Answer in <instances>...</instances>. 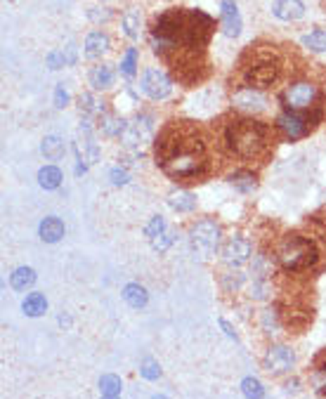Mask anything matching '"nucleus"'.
<instances>
[{"label": "nucleus", "mask_w": 326, "mask_h": 399, "mask_svg": "<svg viewBox=\"0 0 326 399\" xmlns=\"http://www.w3.org/2000/svg\"><path fill=\"white\" fill-rule=\"evenodd\" d=\"M227 142L239 156H258L267 142V128L256 121H234L227 128Z\"/></svg>", "instance_id": "obj_1"}, {"label": "nucleus", "mask_w": 326, "mask_h": 399, "mask_svg": "<svg viewBox=\"0 0 326 399\" xmlns=\"http://www.w3.org/2000/svg\"><path fill=\"white\" fill-rule=\"evenodd\" d=\"M279 263L291 272L307 269L317 263V248L303 236H289L279 248Z\"/></svg>", "instance_id": "obj_2"}, {"label": "nucleus", "mask_w": 326, "mask_h": 399, "mask_svg": "<svg viewBox=\"0 0 326 399\" xmlns=\"http://www.w3.org/2000/svg\"><path fill=\"white\" fill-rule=\"evenodd\" d=\"M161 168L173 177H192L201 173L203 168V149H194V152H180L173 156L159 161Z\"/></svg>", "instance_id": "obj_3"}, {"label": "nucleus", "mask_w": 326, "mask_h": 399, "mask_svg": "<svg viewBox=\"0 0 326 399\" xmlns=\"http://www.w3.org/2000/svg\"><path fill=\"white\" fill-rule=\"evenodd\" d=\"M190 239H192V246L194 251L198 253L201 258H211L220 246V227L211 223V220H201L192 227L190 232Z\"/></svg>", "instance_id": "obj_4"}, {"label": "nucleus", "mask_w": 326, "mask_h": 399, "mask_svg": "<svg viewBox=\"0 0 326 399\" xmlns=\"http://www.w3.org/2000/svg\"><path fill=\"white\" fill-rule=\"evenodd\" d=\"M154 140V121L149 116H135L128 125H125L121 142L125 149H142Z\"/></svg>", "instance_id": "obj_5"}, {"label": "nucleus", "mask_w": 326, "mask_h": 399, "mask_svg": "<svg viewBox=\"0 0 326 399\" xmlns=\"http://www.w3.org/2000/svg\"><path fill=\"white\" fill-rule=\"evenodd\" d=\"M140 88L149 99H156L159 102V99H165L173 92V81H170L161 69H147L145 74H142Z\"/></svg>", "instance_id": "obj_6"}, {"label": "nucleus", "mask_w": 326, "mask_h": 399, "mask_svg": "<svg viewBox=\"0 0 326 399\" xmlns=\"http://www.w3.org/2000/svg\"><path fill=\"white\" fill-rule=\"evenodd\" d=\"M296 364V354L294 350H289L286 345H272L267 350L263 359V367L267 374L272 376H279V374H286V371H291Z\"/></svg>", "instance_id": "obj_7"}, {"label": "nucleus", "mask_w": 326, "mask_h": 399, "mask_svg": "<svg viewBox=\"0 0 326 399\" xmlns=\"http://www.w3.org/2000/svg\"><path fill=\"white\" fill-rule=\"evenodd\" d=\"M81 132H83V137L76 140V156H79V161H81L79 173H81V170H85V165H90V163H95V161H99V147H97V142L92 140L88 121H83V123H81Z\"/></svg>", "instance_id": "obj_8"}, {"label": "nucleus", "mask_w": 326, "mask_h": 399, "mask_svg": "<svg viewBox=\"0 0 326 399\" xmlns=\"http://www.w3.org/2000/svg\"><path fill=\"white\" fill-rule=\"evenodd\" d=\"M314 97H317V88L312 83H294V85L286 90L284 102L289 104L291 109H307L312 107Z\"/></svg>", "instance_id": "obj_9"}, {"label": "nucleus", "mask_w": 326, "mask_h": 399, "mask_svg": "<svg viewBox=\"0 0 326 399\" xmlns=\"http://www.w3.org/2000/svg\"><path fill=\"white\" fill-rule=\"evenodd\" d=\"M248 258H251V241L244 239V236H232V239L225 243L223 260L230 265V267H239V265H244Z\"/></svg>", "instance_id": "obj_10"}, {"label": "nucleus", "mask_w": 326, "mask_h": 399, "mask_svg": "<svg viewBox=\"0 0 326 399\" xmlns=\"http://www.w3.org/2000/svg\"><path fill=\"white\" fill-rule=\"evenodd\" d=\"M232 104H234L236 109H241V112L261 114L267 102H265V97L258 90H253V88H241V90H236L234 95H232Z\"/></svg>", "instance_id": "obj_11"}, {"label": "nucleus", "mask_w": 326, "mask_h": 399, "mask_svg": "<svg viewBox=\"0 0 326 399\" xmlns=\"http://www.w3.org/2000/svg\"><path fill=\"white\" fill-rule=\"evenodd\" d=\"M223 33L230 38H236L241 33V14L234 0H223Z\"/></svg>", "instance_id": "obj_12"}, {"label": "nucleus", "mask_w": 326, "mask_h": 399, "mask_svg": "<svg viewBox=\"0 0 326 399\" xmlns=\"http://www.w3.org/2000/svg\"><path fill=\"white\" fill-rule=\"evenodd\" d=\"M279 76V66L277 62H261L256 64L251 71H248V81L258 88H265V85H272Z\"/></svg>", "instance_id": "obj_13"}, {"label": "nucleus", "mask_w": 326, "mask_h": 399, "mask_svg": "<svg viewBox=\"0 0 326 399\" xmlns=\"http://www.w3.org/2000/svg\"><path fill=\"white\" fill-rule=\"evenodd\" d=\"M279 128L291 137V140H298V137L307 135L310 130V119H303L298 114H284L279 116Z\"/></svg>", "instance_id": "obj_14"}, {"label": "nucleus", "mask_w": 326, "mask_h": 399, "mask_svg": "<svg viewBox=\"0 0 326 399\" xmlns=\"http://www.w3.org/2000/svg\"><path fill=\"white\" fill-rule=\"evenodd\" d=\"M272 12L281 21H296L305 14V5H303V0H277Z\"/></svg>", "instance_id": "obj_15"}, {"label": "nucleus", "mask_w": 326, "mask_h": 399, "mask_svg": "<svg viewBox=\"0 0 326 399\" xmlns=\"http://www.w3.org/2000/svg\"><path fill=\"white\" fill-rule=\"evenodd\" d=\"M83 48H85L88 59H99L109 50V36L102 31H92L90 36L85 38V45Z\"/></svg>", "instance_id": "obj_16"}, {"label": "nucleus", "mask_w": 326, "mask_h": 399, "mask_svg": "<svg viewBox=\"0 0 326 399\" xmlns=\"http://www.w3.org/2000/svg\"><path fill=\"white\" fill-rule=\"evenodd\" d=\"M38 234L45 243H57L64 236V223L59 218H45L38 227Z\"/></svg>", "instance_id": "obj_17"}, {"label": "nucleus", "mask_w": 326, "mask_h": 399, "mask_svg": "<svg viewBox=\"0 0 326 399\" xmlns=\"http://www.w3.org/2000/svg\"><path fill=\"white\" fill-rule=\"evenodd\" d=\"M168 206L178 213H190V210L196 208V196L190 192H173L168 196Z\"/></svg>", "instance_id": "obj_18"}, {"label": "nucleus", "mask_w": 326, "mask_h": 399, "mask_svg": "<svg viewBox=\"0 0 326 399\" xmlns=\"http://www.w3.org/2000/svg\"><path fill=\"white\" fill-rule=\"evenodd\" d=\"M21 309H24L26 317H41V314H45V309H48L45 296H43V293H29L26 300L21 303Z\"/></svg>", "instance_id": "obj_19"}, {"label": "nucleus", "mask_w": 326, "mask_h": 399, "mask_svg": "<svg viewBox=\"0 0 326 399\" xmlns=\"http://www.w3.org/2000/svg\"><path fill=\"white\" fill-rule=\"evenodd\" d=\"M90 85L95 88V90H109V88L114 85V71L104 64L95 66V69L90 71Z\"/></svg>", "instance_id": "obj_20"}, {"label": "nucleus", "mask_w": 326, "mask_h": 399, "mask_svg": "<svg viewBox=\"0 0 326 399\" xmlns=\"http://www.w3.org/2000/svg\"><path fill=\"white\" fill-rule=\"evenodd\" d=\"M10 284H12L14 291H26V288L36 284V272L31 267H17L10 276Z\"/></svg>", "instance_id": "obj_21"}, {"label": "nucleus", "mask_w": 326, "mask_h": 399, "mask_svg": "<svg viewBox=\"0 0 326 399\" xmlns=\"http://www.w3.org/2000/svg\"><path fill=\"white\" fill-rule=\"evenodd\" d=\"M123 298H125V303H128L130 307H135V309L145 307L147 300H149L145 286H140V284H128V286H125L123 288Z\"/></svg>", "instance_id": "obj_22"}, {"label": "nucleus", "mask_w": 326, "mask_h": 399, "mask_svg": "<svg viewBox=\"0 0 326 399\" xmlns=\"http://www.w3.org/2000/svg\"><path fill=\"white\" fill-rule=\"evenodd\" d=\"M41 152H43V156L50 161H59L64 156V142L59 140L57 135H48L41 144Z\"/></svg>", "instance_id": "obj_23"}, {"label": "nucleus", "mask_w": 326, "mask_h": 399, "mask_svg": "<svg viewBox=\"0 0 326 399\" xmlns=\"http://www.w3.org/2000/svg\"><path fill=\"white\" fill-rule=\"evenodd\" d=\"M38 185H41L43 190H57V187L62 185V173H59V168H54V165L41 168V173H38Z\"/></svg>", "instance_id": "obj_24"}, {"label": "nucleus", "mask_w": 326, "mask_h": 399, "mask_svg": "<svg viewBox=\"0 0 326 399\" xmlns=\"http://www.w3.org/2000/svg\"><path fill=\"white\" fill-rule=\"evenodd\" d=\"M121 387H123V383H121L119 376L107 374L99 378V392H102V397H119Z\"/></svg>", "instance_id": "obj_25"}, {"label": "nucleus", "mask_w": 326, "mask_h": 399, "mask_svg": "<svg viewBox=\"0 0 326 399\" xmlns=\"http://www.w3.org/2000/svg\"><path fill=\"white\" fill-rule=\"evenodd\" d=\"M300 43L305 48H310L312 52H326V31L319 29V31L305 33V36L300 38Z\"/></svg>", "instance_id": "obj_26"}, {"label": "nucleus", "mask_w": 326, "mask_h": 399, "mask_svg": "<svg viewBox=\"0 0 326 399\" xmlns=\"http://www.w3.org/2000/svg\"><path fill=\"white\" fill-rule=\"evenodd\" d=\"M125 125H128V123H125L123 119H116V116H104V119H102V132L107 137L123 135Z\"/></svg>", "instance_id": "obj_27"}, {"label": "nucleus", "mask_w": 326, "mask_h": 399, "mask_svg": "<svg viewBox=\"0 0 326 399\" xmlns=\"http://www.w3.org/2000/svg\"><path fill=\"white\" fill-rule=\"evenodd\" d=\"M230 182L239 192H253V190H256V177H253V173H246V170H241V173H234V175L230 177Z\"/></svg>", "instance_id": "obj_28"}, {"label": "nucleus", "mask_w": 326, "mask_h": 399, "mask_svg": "<svg viewBox=\"0 0 326 399\" xmlns=\"http://www.w3.org/2000/svg\"><path fill=\"white\" fill-rule=\"evenodd\" d=\"M79 107H81V112L83 114H88V116H92V114H102L104 112V107H102V102H99L97 97H92L90 92H85V95H81L79 97Z\"/></svg>", "instance_id": "obj_29"}, {"label": "nucleus", "mask_w": 326, "mask_h": 399, "mask_svg": "<svg viewBox=\"0 0 326 399\" xmlns=\"http://www.w3.org/2000/svg\"><path fill=\"white\" fill-rule=\"evenodd\" d=\"M121 26H123V33L128 38L140 36V14L137 12H125L123 19H121Z\"/></svg>", "instance_id": "obj_30"}, {"label": "nucleus", "mask_w": 326, "mask_h": 399, "mask_svg": "<svg viewBox=\"0 0 326 399\" xmlns=\"http://www.w3.org/2000/svg\"><path fill=\"white\" fill-rule=\"evenodd\" d=\"M175 239H178V234H175L173 229H168V227H165V229L161 232V234H159V236H154V239H152V246L156 248L159 253H163V251H168V248L173 246Z\"/></svg>", "instance_id": "obj_31"}, {"label": "nucleus", "mask_w": 326, "mask_h": 399, "mask_svg": "<svg viewBox=\"0 0 326 399\" xmlns=\"http://www.w3.org/2000/svg\"><path fill=\"white\" fill-rule=\"evenodd\" d=\"M135 66H137V50L135 48H128V52L123 54V59H121V71H123V76H135Z\"/></svg>", "instance_id": "obj_32"}, {"label": "nucleus", "mask_w": 326, "mask_h": 399, "mask_svg": "<svg viewBox=\"0 0 326 399\" xmlns=\"http://www.w3.org/2000/svg\"><path fill=\"white\" fill-rule=\"evenodd\" d=\"M165 227H168V225H165V220L161 218V215H154V218L149 220V225L145 227V236H147L149 241H152L154 236H159V234H161V232L165 229Z\"/></svg>", "instance_id": "obj_33"}, {"label": "nucleus", "mask_w": 326, "mask_h": 399, "mask_svg": "<svg viewBox=\"0 0 326 399\" xmlns=\"http://www.w3.org/2000/svg\"><path fill=\"white\" fill-rule=\"evenodd\" d=\"M310 380H312V387H314V392H317V395H326V364L312 371V378Z\"/></svg>", "instance_id": "obj_34"}, {"label": "nucleus", "mask_w": 326, "mask_h": 399, "mask_svg": "<svg viewBox=\"0 0 326 399\" xmlns=\"http://www.w3.org/2000/svg\"><path fill=\"white\" fill-rule=\"evenodd\" d=\"M241 392H244L246 397H263L265 395L263 385L258 383L256 378H244L241 380Z\"/></svg>", "instance_id": "obj_35"}, {"label": "nucleus", "mask_w": 326, "mask_h": 399, "mask_svg": "<svg viewBox=\"0 0 326 399\" xmlns=\"http://www.w3.org/2000/svg\"><path fill=\"white\" fill-rule=\"evenodd\" d=\"M140 374H142V378H147V380H159V376H161V369H159L156 362L147 359V362L140 367Z\"/></svg>", "instance_id": "obj_36"}, {"label": "nucleus", "mask_w": 326, "mask_h": 399, "mask_svg": "<svg viewBox=\"0 0 326 399\" xmlns=\"http://www.w3.org/2000/svg\"><path fill=\"white\" fill-rule=\"evenodd\" d=\"M263 329L267 331V334H277V329H279L277 312H272V309H267V312L263 314Z\"/></svg>", "instance_id": "obj_37"}, {"label": "nucleus", "mask_w": 326, "mask_h": 399, "mask_svg": "<svg viewBox=\"0 0 326 399\" xmlns=\"http://www.w3.org/2000/svg\"><path fill=\"white\" fill-rule=\"evenodd\" d=\"M109 180H112L116 187H121V185H128L130 175L125 173V170H121V168H112V170H109Z\"/></svg>", "instance_id": "obj_38"}, {"label": "nucleus", "mask_w": 326, "mask_h": 399, "mask_svg": "<svg viewBox=\"0 0 326 399\" xmlns=\"http://www.w3.org/2000/svg\"><path fill=\"white\" fill-rule=\"evenodd\" d=\"M48 64H50V69H62V66L66 64V59H64V52H50L48 54Z\"/></svg>", "instance_id": "obj_39"}, {"label": "nucleus", "mask_w": 326, "mask_h": 399, "mask_svg": "<svg viewBox=\"0 0 326 399\" xmlns=\"http://www.w3.org/2000/svg\"><path fill=\"white\" fill-rule=\"evenodd\" d=\"M88 17H90L92 21H107L109 17H112V12H109V10H104V8H90Z\"/></svg>", "instance_id": "obj_40"}, {"label": "nucleus", "mask_w": 326, "mask_h": 399, "mask_svg": "<svg viewBox=\"0 0 326 399\" xmlns=\"http://www.w3.org/2000/svg\"><path fill=\"white\" fill-rule=\"evenodd\" d=\"M66 102H69V95H66V90L62 85H57V90H54V107L64 109Z\"/></svg>", "instance_id": "obj_41"}, {"label": "nucleus", "mask_w": 326, "mask_h": 399, "mask_svg": "<svg viewBox=\"0 0 326 399\" xmlns=\"http://www.w3.org/2000/svg\"><path fill=\"white\" fill-rule=\"evenodd\" d=\"M241 281H244V276H241L239 272H234V276H230V279H225V286H227V288H232V286H234V288H239V286H241Z\"/></svg>", "instance_id": "obj_42"}, {"label": "nucleus", "mask_w": 326, "mask_h": 399, "mask_svg": "<svg viewBox=\"0 0 326 399\" xmlns=\"http://www.w3.org/2000/svg\"><path fill=\"white\" fill-rule=\"evenodd\" d=\"M64 59H66V64H74L76 62V45L71 43L69 48H64Z\"/></svg>", "instance_id": "obj_43"}, {"label": "nucleus", "mask_w": 326, "mask_h": 399, "mask_svg": "<svg viewBox=\"0 0 326 399\" xmlns=\"http://www.w3.org/2000/svg\"><path fill=\"white\" fill-rule=\"evenodd\" d=\"M220 326H223V329H225V334H227L230 338H234V340H236V334H234V329H232V326L227 324V321H225V319H220Z\"/></svg>", "instance_id": "obj_44"}, {"label": "nucleus", "mask_w": 326, "mask_h": 399, "mask_svg": "<svg viewBox=\"0 0 326 399\" xmlns=\"http://www.w3.org/2000/svg\"><path fill=\"white\" fill-rule=\"evenodd\" d=\"M286 392H298V380H291V383H286Z\"/></svg>", "instance_id": "obj_45"}]
</instances>
